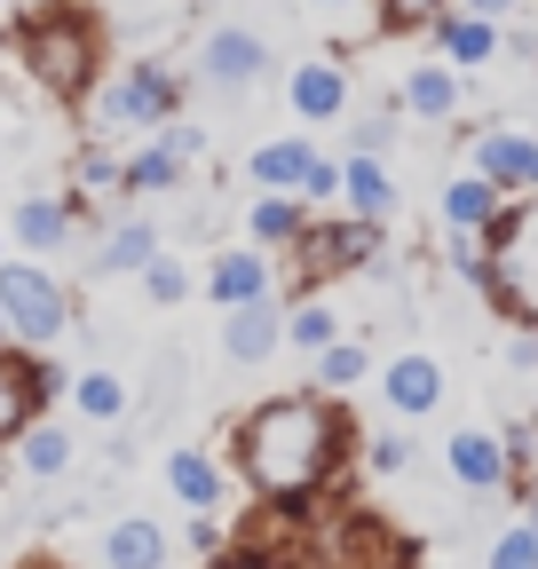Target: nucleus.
Instances as JSON below:
<instances>
[{
  "mask_svg": "<svg viewBox=\"0 0 538 569\" xmlns=\"http://www.w3.org/2000/svg\"><path fill=\"white\" fill-rule=\"evenodd\" d=\"M388 142H396V111H365V119H349V151L388 159Z\"/></svg>",
  "mask_w": 538,
  "mask_h": 569,
  "instance_id": "37",
  "label": "nucleus"
},
{
  "mask_svg": "<svg viewBox=\"0 0 538 569\" xmlns=\"http://www.w3.org/2000/svg\"><path fill=\"white\" fill-rule=\"evenodd\" d=\"M215 569H246V561H230V553H222V561H215Z\"/></svg>",
  "mask_w": 538,
  "mask_h": 569,
  "instance_id": "46",
  "label": "nucleus"
},
{
  "mask_svg": "<svg viewBox=\"0 0 538 569\" xmlns=\"http://www.w3.org/2000/svg\"><path fill=\"white\" fill-rule=\"evenodd\" d=\"M63 380H72V372H63L56 356H32L17 340H0V451H9L24 427L63 396Z\"/></svg>",
  "mask_w": 538,
  "mask_h": 569,
  "instance_id": "7",
  "label": "nucleus"
},
{
  "mask_svg": "<svg viewBox=\"0 0 538 569\" xmlns=\"http://www.w3.org/2000/svg\"><path fill=\"white\" fill-rule=\"evenodd\" d=\"M9 253H17V246H9V222H0V261H9Z\"/></svg>",
  "mask_w": 538,
  "mask_h": 569,
  "instance_id": "45",
  "label": "nucleus"
},
{
  "mask_svg": "<svg viewBox=\"0 0 538 569\" xmlns=\"http://www.w3.org/2000/svg\"><path fill=\"white\" fill-rule=\"evenodd\" d=\"M451 9H476V17H499V24H507V17L522 9V0H451Z\"/></svg>",
  "mask_w": 538,
  "mask_h": 569,
  "instance_id": "41",
  "label": "nucleus"
},
{
  "mask_svg": "<svg viewBox=\"0 0 538 569\" xmlns=\"http://www.w3.org/2000/svg\"><path fill=\"white\" fill-rule=\"evenodd\" d=\"M380 365H372V348L357 340V332H341L332 348H317L309 356V388H325V396H349V388H365Z\"/></svg>",
  "mask_w": 538,
  "mask_h": 569,
  "instance_id": "28",
  "label": "nucleus"
},
{
  "mask_svg": "<svg viewBox=\"0 0 538 569\" xmlns=\"http://www.w3.org/2000/svg\"><path fill=\"white\" fill-rule=\"evenodd\" d=\"M182 96H190V80L175 63L134 56V63H103L72 111L96 142H127V134H159L167 119H182Z\"/></svg>",
  "mask_w": 538,
  "mask_h": 569,
  "instance_id": "2",
  "label": "nucleus"
},
{
  "mask_svg": "<svg viewBox=\"0 0 538 569\" xmlns=\"http://www.w3.org/2000/svg\"><path fill=\"white\" fill-rule=\"evenodd\" d=\"M286 111L301 127H325V119H349V71L332 63V56H301L286 71Z\"/></svg>",
  "mask_w": 538,
  "mask_h": 569,
  "instance_id": "16",
  "label": "nucleus"
},
{
  "mask_svg": "<svg viewBox=\"0 0 538 569\" xmlns=\"http://www.w3.org/2000/svg\"><path fill=\"white\" fill-rule=\"evenodd\" d=\"M309 9H357V0H309Z\"/></svg>",
  "mask_w": 538,
  "mask_h": 569,
  "instance_id": "44",
  "label": "nucleus"
},
{
  "mask_svg": "<svg viewBox=\"0 0 538 569\" xmlns=\"http://www.w3.org/2000/svg\"><path fill=\"white\" fill-rule=\"evenodd\" d=\"M17 569H63V561H48V553H24V561H17Z\"/></svg>",
  "mask_w": 538,
  "mask_h": 569,
  "instance_id": "43",
  "label": "nucleus"
},
{
  "mask_svg": "<svg viewBox=\"0 0 538 569\" xmlns=\"http://www.w3.org/2000/svg\"><path fill=\"white\" fill-rule=\"evenodd\" d=\"M261 71H269V40L246 32V24H215L207 40H198V56H190V80L215 88V96H246Z\"/></svg>",
  "mask_w": 538,
  "mask_h": 569,
  "instance_id": "8",
  "label": "nucleus"
},
{
  "mask_svg": "<svg viewBox=\"0 0 538 569\" xmlns=\"http://www.w3.org/2000/svg\"><path fill=\"white\" fill-rule=\"evenodd\" d=\"M507 459H515V475H538V419L507 427Z\"/></svg>",
  "mask_w": 538,
  "mask_h": 569,
  "instance_id": "38",
  "label": "nucleus"
},
{
  "mask_svg": "<svg viewBox=\"0 0 538 569\" xmlns=\"http://www.w3.org/2000/svg\"><path fill=\"white\" fill-rule=\"evenodd\" d=\"M428 40H436V56L459 63V71H491V63L507 56V24H499V17H476V9H444V17L428 24Z\"/></svg>",
  "mask_w": 538,
  "mask_h": 569,
  "instance_id": "17",
  "label": "nucleus"
},
{
  "mask_svg": "<svg viewBox=\"0 0 538 569\" xmlns=\"http://www.w3.org/2000/svg\"><path fill=\"white\" fill-rule=\"evenodd\" d=\"M198 293H207L215 309H238V301L278 293V253H261V246H222L207 269H198Z\"/></svg>",
  "mask_w": 538,
  "mask_h": 569,
  "instance_id": "14",
  "label": "nucleus"
},
{
  "mask_svg": "<svg viewBox=\"0 0 538 569\" xmlns=\"http://www.w3.org/2000/svg\"><path fill=\"white\" fill-rule=\"evenodd\" d=\"M134 284H143V301H151V309H182V301L198 293V269H190L182 253H167V246H159L143 269H134Z\"/></svg>",
  "mask_w": 538,
  "mask_h": 569,
  "instance_id": "30",
  "label": "nucleus"
},
{
  "mask_svg": "<svg viewBox=\"0 0 538 569\" xmlns=\"http://www.w3.org/2000/svg\"><path fill=\"white\" fill-rule=\"evenodd\" d=\"M372 9H380V32H428L451 0H372Z\"/></svg>",
  "mask_w": 538,
  "mask_h": 569,
  "instance_id": "35",
  "label": "nucleus"
},
{
  "mask_svg": "<svg viewBox=\"0 0 538 569\" xmlns=\"http://www.w3.org/2000/svg\"><path fill=\"white\" fill-rule=\"evenodd\" d=\"M467 167L491 174L507 198H538V134L530 127H484L467 142Z\"/></svg>",
  "mask_w": 538,
  "mask_h": 569,
  "instance_id": "11",
  "label": "nucleus"
},
{
  "mask_svg": "<svg viewBox=\"0 0 538 569\" xmlns=\"http://www.w3.org/2000/svg\"><path fill=\"white\" fill-rule=\"evenodd\" d=\"M341 213H365V222H396V174L372 151L341 159Z\"/></svg>",
  "mask_w": 538,
  "mask_h": 569,
  "instance_id": "24",
  "label": "nucleus"
},
{
  "mask_svg": "<svg viewBox=\"0 0 538 569\" xmlns=\"http://www.w3.org/2000/svg\"><path fill=\"white\" fill-rule=\"evenodd\" d=\"M459 103H467V71H459V63L420 56V63H404V71H396V111H404V119L444 127V119H459Z\"/></svg>",
  "mask_w": 538,
  "mask_h": 569,
  "instance_id": "12",
  "label": "nucleus"
},
{
  "mask_svg": "<svg viewBox=\"0 0 538 569\" xmlns=\"http://www.w3.org/2000/svg\"><path fill=\"white\" fill-rule=\"evenodd\" d=\"M484 569H538V530H530V522H507V530H491V546H484Z\"/></svg>",
  "mask_w": 538,
  "mask_h": 569,
  "instance_id": "33",
  "label": "nucleus"
},
{
  "mask_svg": "<svg viewBox=\"0 0 538 569\" xmlns=\"http://www.w3.org/2000/svg\"><path fill=\"white\" fill-rule=\"evenodd\" d=\"M63 403H72V419L103 427V436L134 419V388H127V372H111V365H88V372H72V380H63Z\"/></svg>",
  "mask_w": 538,
  "mask_h": 569,
  "instance_id": "20",
  "label": "nucleus"
},
{
  "mask_svg": "<svg viewBox=\"0 0 538 569\" xmlns=\"http://www.w3.org/2000/svg\"><path fill=\"white\" fill-rule=\"evenodd\" d=\"M167 553H175V538H167L159 515H111L103 546H96L103 569H167Z\"/></svg>",
  "mask_w": 538,
  "mask_h": 569,
  "instance_id": "18",
  "label": "nucleus"
},
{
  "mask_svg": "<svg viewBox=\"0 0 538 569\" xmlns=\"http://www.w3.org/2000/svg\"><path fill=\"white\" fill-rule=\"evenodd\" d=\"M484 238H491V230H444V261H451V277H459V284H476V293H484Z\"/></svg>",
  "mask_w": 538,
  "mask_h": 569,
  "instance_id": "34",
  "label": "nucleus"
},
{
  "mask_svg": "<svg viewBox=\"0 0 538 569\" xmlns=\"http://www.w3.org/2000/svg\"><path fill=\"white\" fill-rule=\"evenodd\" d=\"M167 490L182 498L190 515H215L222 498H230V475L215 467V451H190V443H175V451H167Z\"/></svg>",
  "mask_w": 538,
  "mask_h": 569,
  "instance_id": "26",
  "label": "nucleus"
},
{
  "mask_svg": "<svg viewBox=\"0 0 538 569\" xmlns=\"http://www.w3.org/2000/svg\"><path fill=\"white\" fill-rule=\"evenodd\" d=\"M17 63L32 71L56 103H80L88 80L111 63V56H103V17L80 9V0H48V9H32V17L17 24Z\"/></svg>",
  "mask_w": 538,
  "mask_h": 569,
  "instance_id": "3",
  "label": "nucleus"
},
{
  "mask_svg": "<svg viewBox=\"0 0 538 569\" xmlns=\"http://www.w3.org/2000/svg\"><path fill=\"white\" fill-rule=\"evenodd\" d=\"M80 222H88V198H80V190H56V198L32 190V198H17V213H9V246L56 261L63 246L80 238Z\"/></svg>",
  "mask_w": 538,
  "mask_h": 569,
  "instance_id": "9",
  "label": "nucleus"
},
{
  "mask_svg": "<svg viewBox=\"0 0 538 569\" xmlns=\"http://www.w3.org/2000/svg\"><path fill=\"white\" fill-rule=\"evenodd\" d=\"M286 348V301L278 293H261V301H238V309H222V356L230 365H269V356Z\"/></svg>",
  "mask_w": 538,
  "mask_h": 569,
  "instance_id": "15",
  "label": "nucleus"
},
{
  "mask_svg": "<svg viewBox=\"0 0 538 569\" xmlns=\"http://www.w3.org/2000/svg\"><path fill=\"white\" fill-rule=\"evenodd\" d=\"M349 451H357L349 403L325 396V388L261 396L253 411L230 419V467L269 507H309V498H325V482L349 467Z\"/></svg>",
  "mask_w": 538,
  "mask_h": 569,
  "instance_id": "1",
  "label": "nucleus"
},
{
  "mask_svg": "<svg viewBox=\"0 0 538 569\" xmlns=\"http://www.w3.org/2000/svg\"><path fill=\"white\" fill-rule=\"evenodd\" d=\"M301 222H309L301 190H253L246 198V246H261V253H286L301 238Z\"/></svg>",
  "mask_w": 538,
  "mask_h": 569,
  "instance_id": "25",
  "label": "nucleus"
},
{
  "mask_svg": "<svg viewBox=\"0 0 538 569\" xmlns=\"http://www.w3.org/2000/svg\"><path fill=\"white\" fill-rule=\"evenodd\" d=\"M0 340H9V309H0Z\"/></svg>",
  "mask_w": 538,
  "mask_h": 569,
  "instance_id": "47",
  "label": "nucleus"
},
{
  "mask_svg": "<svg viewBox=\"0 0 538 569\" xmlns=\"http://www.w3.org/2000/svg\"><path fill=\"white\" fill-rule=\"evenodd\" d=\"M412 459H420V443L404 436V419L380 427V436H365V475H412Z\"/></svg>",
  "mask_w": 538,
  "mask_h": 569,
  "instance_id": "32",
  "label": "nucleus"
},
{
  "mask_svg": "<svg viewBox=\"0 0 538 569\" xmlns=\"http://www.w3.org/2000/svg\"><path fill=\"white\" fill-rule=\"evenodd\" d=\"M507 365H515V372H538V325H522V332L507 340Z\"/></svg>",
  "mask_w": 538,
  "mask_h": 569,
  "instance_id": "40",
  "label": "nucleus"
},
{
  "mask_svg": "<svg viewBox=\"0 0 538 569\" xmlns=\"http://www.w3.org/2000/svg\"><path fill=\"white\" fill-rule=\"evenodd\" d=\"M349 325H341V309H332L325 293H293L286 301V348H301V356H317V348H332Z\"/></svg>",
  "mask_w": 538,
  "mask_h": 569,
  "instance_id": "29",
  "label": "nucleus"
},
{
  "mask_svg": "<svg viewBox=\"0 0 538 569\" xmlns=\"http://www.w3.org/2000/svg\"><path fill=\"white\" fill-rule=\"evenodd\" d=\"M309 159H317L309 134H269V142H253V151H246V182H253V190H301Z\"/></svg>",
  "mask_w": 538,
  "mask_h": 569,
  "instance_id": "27",
  "label": "nucleus"
},
{
  "mask_svg": "<svg viewBox=\"0 0 538 569\" xmlns=\"http://www.w3.org/2000/svg\"><path fill=\"white\" fill-rule=\"evenodd\" d=\"M380 380V403L404 419V427H412V419H428V411H444V365H436V356L428 348H404V356H388V365L372 372Z\"/></svg>",
  "mask_w": 538,
  "mask_h": 569,
  "instance_id": "13",
  "label": "nucleus"
},
{
  "mask_svg": "<svg viewBox=\"0 0 538 569\" xmlns=\"http://www.w3.org/2000/svg\"><path fill=\"white\" fill-rule=\"evenodd\" d=\"M301 206L309 213H332V206H341V159H309V174H301Z\"/></svg>",
  "mask_w": 538,
  "mask_h": 569,
  "instance_id": "36",
  "label": "nucleus"
},
{
  "mask_svg": "<svg viewBox=\"0 0 538 569\" xmlns=\"http://www.w3.org/2000/svg\"><path fill=\"white\" fill-rule=\"evenodd\" d=\"M159 246H167V238H159V222H151L143 206H127V213H111V222H103V238H96V261H88V269H96V277H134Z\"/></svg>",
  "mask_w": 538,
  "mask_h": 569,
  "instance_id": "19",
  "label": "nucleus"
},
{
  "mask_svg": "<svg viewBox=\"0 0 538 569\" xmlns=\"http://www.w3.org/2000/svg\"><path fill=\"white\" fill-rule=\"evenodd\" d=\"M182 182H190V159L167 134H143V151L119 159V198H175Z\"/></svg>",
  "mask_w": 538,
  "mask_h": 569,
  "instance_id": "21",
  "label": "nucleus"
},
{
  "mask_svg": "<svg viewBox=\"0 0 538 569\" xmlns=\"http://www.w3.org/2000/svg\"><path fill=\"white\" fill-rule=\"evenodd\" d=\"M293 261V293L301 284H325V277H349V269H380L388 261V222H365V213H309L301 238L286 246Z\"/></svg>",
  "mask_w": 538,
  "mask_h": 569,
  "instance_id": "5",
  "label": "nucleus"
},
{
  "mask_svg": "<svg viewBox=\"0 0 538 569\" xmlns=\"http://www.w3.org/2000/svg\"><path fill=\"white\" fill-rule=\"evenodd\" d=\"M444 475H451L467 498H499V490H515L507 436H491V427H459V436L444 443Z\"/></svg>",
  "mask_w": 538,
  "mask_h": 569,
  "instance_id": "10",
  "label": "nucleus"
},
{
  "mask_svg": "<svg viewBox=\"0 0 538 569\" xmlns=\"http://www.w3.org/2000/svg\"><path fill=\"white\" fill-rule=\"evenodd\" d=\"M484 301L507 325H538V198H507L484 238Z\"/></svg>",
  "mask_w": 538,
  "mask_h": 569,
  "instance_id": "4",
  "label": "nucleus"
},
{
  "mask_svg": "<svg viewBox=\"0 0 538 569\" xmlns=\"http://www.w3.org/2000/svg\"><path fill=\"white\" fill-rule=\"evenodd\" d=\"M0 309H9V340L48 356L63 332H72V284H63L40 253H9L0 261Z\"/></svg>",
  "mask_w": 538,
  "mask_h": 569,
  "instance_id": "6",
  "label": "nucleus"
},
{
  "mask_svg": "<svg viewBox=\"0 0 538 569\" xmlns=\"http://www.w3.org/2000/svg\"><path fill=\"white\" fill-rule=\"evenodd\" d=\"M436 213H444V230H491L499 213H507V190L491 182V174H451L444 190H436Z\"/></svg>",
  "mask_w": 538,
  "mask_h": 569,
  "instance_id": "23",
  "label": "nucleus"
},
{
  "mask_svg": "<svg viewBox=\"0 0 538 569\" xmlns=\"http://www.w3.org/2000/svg\"><path fill=\"white\" fill-rule=\"evenodd\" d=\"M522 522L538 530V475H530V490H522Z\"/></svg>",
  "mask_w": 538,
  "mask_h": 569,
  "instance_id": "42",
  "label": "nucleus"
},
{
  "mask_svg": "<svg viewBox=\"0 0 538 569\" xmlns=\"http://www.w3.org/2000/svg\"><path fill=\"white\" fill-rule=\"evenodd\" d=\"M72 190L88 198V206H111L119 198V151H111V142H80V159H72Z\"/></svg>",
  "mask_w": 538,
  "mask_h": 569,
  "instance_id": "31",
  "label": "nucleus"
},
{
  "mask_svg": "<svg viewBox=\"0 0 538 569\" xmlns=\"http://www.w3.org/2000/svg\"><path fill=\"white\" fill-rule=\"evenodd\" d=\"M182 538H190L198 553H222V546H230V530H222L215 515H190V522H182Z\"/></svg>",
  "mask_w": 538,
  "mask_h": 569,
  "instance_id": "39",
  "label": "nucleus"
},
{
  "mask_svg": "<svg viewBox=\"0 0 538 569\" xmlns=\"http://www.w3.org/2000/svg\"><path fill=\"white\" fill-rule=\"evenodd\" d=\"M9 451H17V475H32V482H63V475L80 467V443H72V427H63V419H48V411L24 427V436H17Z\"/></svg>",
  "mask_w": 538,
  "mask_h": 569,
  "instance_id": "22",
  "label": "nucleus"
}]
</instances>
